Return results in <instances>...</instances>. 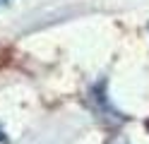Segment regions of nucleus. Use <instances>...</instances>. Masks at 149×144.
Instances as JSON below:
<instances>
[{
    "label": "nucleus",
    "mask_w": 149,
    "mask_h": 144,
    "mask_svg": "<svg viewBox=\"0 0 149 144\" xmlns=\"http://www.w3.org/2000/svg\"><path fill=\"white\" fill-rule=\"evenodd\" d=\"M89 103H91V111L96 113L99 120H106V122H111V125L125 122V115L116 108L113 101H111V96L106 94V82L94 84V89L89 91Z\"/></svg>",
    "instance_id": "obj_1"
},
{
    "label": "nucleus",
    "mask_w": 149,
    "mask_h": 144,
    "mask_svg": "<svg viewBox=\"0 0 149 144\" xmlns=\"http://www.w3.org/2000/svg\"><path fill=\"white\" fill-rule=\"evenodd\" d=\"M3 142H7V134H5V127L0 125V144H3Z\"/></svg>",
    "instance_id": "obj_2"
},
{
    "label": "nucleus",
    "mask_w": 149,
    "mask_h": 144,
    "mask_svg": "<svg viewBox=\"0 0 149 144\" xmlns=\"http://www.w3.org/2000/svg\"><path fill=\"white\" fill-rule=\"evenodd\" d=\"M111 144H127V142H123V139H113Z\"/></svg>",
    "instance_id": "obj_3"
},
{
    "label": "nucleus",
    "mask_w": 149,
    "mask_h": 144,
    "mask_svg": "<svg viewBox=\"0 0 149 144\" xmlns=\"http://www.w3.org/2000/svg\"><path fill=\"white\" fill-rule=\"evenodd\" d=\"M0 3H3V0H0Z\"/></svg>",
    "instance_id": "obj_4"
}]
</instances>
